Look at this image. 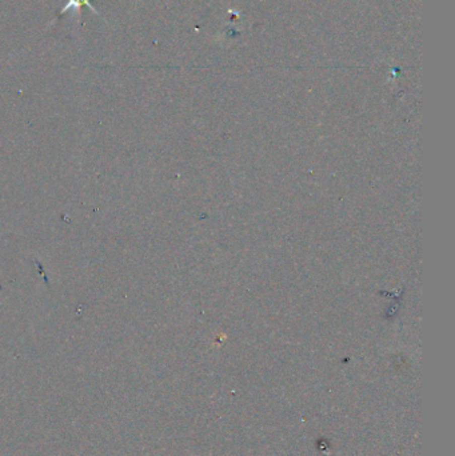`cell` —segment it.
<instances>
[{
  "mask_svg": "<svg viewBox=\"0 0 455 456\" xmlns=\"http://www.w3.org/2000/svg\"><path fill=\"white\" fill-rule=\"evenodd\" d=\"M82 6H87V7L90 8V10H91L92 12H95V14H98V11H96L95 8L92 7L91 3H90L88 0H69V3L66 4L64 7H63V10H61V14H64V12L70 11L71 8H74L75 11H76V10L79 11Z\"/></svg>",
  "mask_w": 455,
  "mask_h": 456,
  "instance_id": "cell-1",
  "label": "cell"
}]
</instances>
